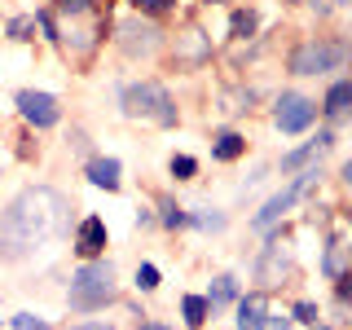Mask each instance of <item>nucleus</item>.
Here are the masks:
<instances>
[{
    "instance_id": "nucleus-14",
    "label": "nucleus",
    "mask_w": 352,
    "mask_h": 330,
    "mask_svg": "<svg viewBox=\"0 0 352 330\" xmlns=\"http://www.w3.org/2000/svg\"><path fill=\"white\" fill-rule=\"evenodd\" d=\"M181 313H185V322H190V326H203L207 313H212V304H207V295H185Z\"/></svg>"
},
{
    "instance_id": "nucleus-19",
    "label": "nucleus",
    "mask_w": 352,
    "mask_h": 330,
    "mask_svg": "<svg viewBox=\"0 0 352 330\" xmlns=\"http://www.w3.org/2000/svg\"><path fill=\"white\" fill-rule=\"evenodd\" d=\"M163 225L168 229H181V225H190V216L181 212V207H172V203H163Z\"/></svg>"
},
{
    "instance_id": "nucleus-15",
    "label": "nucleus",
    "mask_w": 352,
    "mask_h": 330,
    "mask_svg": "<svg viewBox=\"0 0 352 330\" xmlns=\"http://www.w3.org/2000/svg\"><path fill=\"white\" fill-rule=\"evenodd\" d=\"M234 295H238V282L234 278H229V273H220V278L212 282V295H207V304H229V300H234Z\"/></svg>"
},
{
    "instance_id": "nucleus-3",
    "label": "nucleus",
    "mask_w": 352,
    "mask_h": 330,
    "mask_svg": "<svg viewBox=\"0 0 352 330\" xmlns=\"http://www.w3.org/2000/svg\"><path fill=\"white\" fill-rule=\"evenodd\" d=\"M124 110L132 119H154V124H163V128L176 124V106H172V97H168L163 84H128L124 88Z\"/></svg>"
},
{
    "instance_id": "nucleus-26",
    "label": "nucleus",
    "mask_w": 352,
    "mask_h": 330,
    "mask_svg": "<svg viewBox=\"0 0 352 330\" xmlns=\"http://www.w3.org/2000/svg\"><path fill=\"white\" fill-rule=\"evenodd\" d=\"M295 322H317V308L313 304H295Z\"/></svg>"
},
{
    "instance_id": "nucleus-13",
    "label": "nucleus",
    "mask_w": 352,
    "mask_h": 330,
    "mask_svg": "<svg viewBox=\"0 0 352 330\" xmlns=\"http://www.w3.org/2000/svg\"><path fill=\"white\" fill-rule=\"evenodd\" d=\"M348 106H352V84L344 80V84H335V88H330V93H326V115L330 119H339V115H348Z\"/></svg>"
},
{
    "instance_id": "nucleus-8",
    "label": "nucleus",
    "mask_w": 352,
    "mask_h": 330,
    "mask_svg": "<svg viewBox=\"0 0 352 330\" xmlns=\"http://www.w3.org/2000/svg\"><path fill=\"white\" fill-rule=\"evenodd\" d=\"M75 251H80L84 260L102 256V251H106V220L84 216V220H80V229H75Z\"/></svg>"
},
{
    "instance_id": "nucleus-23",
    "label": "nucleus",
    "mask_w": 352,
    "mask_h": 330,
    "mask_svg": "<svg viewBox=\"0 0 352 330\" xmlns=\"http://www.w3.org/2000/svg\"><path fill=\"white\" fill-rule=\"evenodd\" d=\"M14 330H49V326H44L40 317H31V313H18L14 317Z\"/></svg>"
},
{
    "instance_id": "nucleus-10",
    "label": "nucleus",
    "mask_w": 352,
    "mask_h": 330,
    "mask_svg": "<svg viewBox=\"0 0 352 330\" xmlns=\"http://www.w3.org/2000/svg\"><path fill=\"white\" fill-rule=\"evenodd\" d=\"M88 181L97 190H119V159H93L88 163Z\"/></svg>"
},
{
    "instance_id": "nucleus-6",
    "label": "nucleus",
    "mask_w": 352,
    "mask_h": 330,
    "mask_svg": "<svg viewBox=\"0 0 352 330\" xmlns=\"http://www.w3.org/2000/svg\"><path fill=\"white\" fill-rule=\"evenodd\" d=\"M18 110H22V119H27L31 128H53L58 124V97L53 93H36V88H22L18 93Z\"/></svg>"
},
{
    "instance_id": "nucleus-18",
    "label": "nucleus",
    "mask_w": 352,
    "mask_h": 330,
    "mask_svg": "<svg viewBox=\"0 0 352 330\" xmlns=\"http://www.w3.org/2000/svg\"><path fill=\"white\" fill-rule=\"evenodd\" d=\"M31 31H36V18H14L9 22V36L14 40H31Z\"/></svg>"
},
{
    "instance_id": "nucleus-28",
    "label": "nucleus",
    "mask_w": 352,
    "mask_h": 330,
    "mask_svg": "<svg viewBox=\"0 0 352 330\" xmlns=\"http://www.w3.org/2000/svg\"><path fill=\"white\" fill-rule=\"evenodd\" d=\"M75 330H106V326H75Z\"/></svg>"
},
{
    "instance_id": "nucleus-24",
    "label": "nucleus",
    "mask_w": 352,
    "mask_h": 330,
    "mask_svg": "<svg viewBox=\"0 0 352 330\" xmlns=\"http://www.w3.org/2000/svg\"><path fill=\"white\" fill-rule=\"evenodd\" d=\"M256 330H291V317H273V313H264V322Z\"/></svg>"
},
{
    "instance_id": "nucleus-22",
    "label": "nucleus",
    "mask_w": 352,
    "mask_h": 330,
    "mask_svg": "<svg viewBox=\"0 0 352 330\" xmlns=\"http://www.w3.org/2000/svg\"><path fill=\"white\" fill-rule=\"evenodd\" d=\"M132 5H137L141 14H168V9H172V0H132Z\"/></svg>"
},
{
    "instance_id": "nucleus-25",
    "label": "nucleus",
    "mask_w": 352,
    "mask_h": 330,
    "mask_svg": "<svg viewBox=\"0 0 352 330\" xmlns=\"http://www.w3.org/2000/svg\"><path fill=\"white\" fill-rule=\"evenodd\" d=\"M194 225H203V229H225V216H207V212H198V216H190Z\"/></svg>"
},
{
    "instance_id": "nucleus-2",
    "label": "nucleus",
    "mask_w": 352,
    "mask_h": 330,
    "mask_svg": "<svg viewBox=\"0 0 352 330\" xmlns=\"http://www.w3.org/2000/svg\"><path fill=\"white\" fill-rule=\"evenodd\" d=\"M110 300H115V269L106 260H88L71 273V308L88 313V308H102Z\"/></svg>"
},
{
    "instance_id": "nucleus-11",
    "label": "nucleus",
    "mask_w": 352,
    "mask_h": 330,
    "mask_svg": "<svg viewBox=\"0 0 352 330\" xmlns=\"http://www.w3.org/2000/svg\"><path fill=\"white\" fill-rule=\"evenodd\" d=\"M264 313H269L264 295H247V300L238 304V330H256V326L264 322Z\"/></svg>"
},
{
    "instance_id": "nucleus-9",
    "label": "nucleus",
    "mask_w": 352,
    "mask_h": 330,
    "mask_svg": "<svg viewBox=\"0 0 352 330\" xmlns=\"http://www.w3.org/2000/svg\"><path fill=\"white\" fill-rule=\"evenodd\" d=\"M326 150H330V132H317L308 146H300V150L286 154V159H282V172H300V168H308V163H317Z\"/></svg>"
},
{
    "instance_id": "nucleus-17",
    "label": "nucleus",
    "mask_w": 352,
    "mask_h": 330,
    "mask_svg": "<svg viewBox=\"0 0 352 330\" xmlns=\"http://www.w3.org/2000/svg\"><path fill=\"white\" fill-rule=\"evenodd\" d=\"M229 27H234V36H251V31H256V14H251V9H238Z\"/></svg>"
},
{
    "instance_id": "nucleus-5",
    "label": "nucleus",
    "mask_w": 352,
    "mask_h": 330,
    "mask_svg": "<svg viewBox=\"0 0 352 330\" xmlns=\"http://www.w3.org/2000/svg\"><path fill=\"white\" fill-rule=\"evenodd\" d=\"M313 185H317V172H304L300 181H291V185H286L282 194H273L269 203H264L260 212H256V220H251V225H256V229H273V225L282 220V212H291V207L300 203V198H304L308 190H313Z\"/></svg>"
},
{
    "instance_id": "nucleus-16",
    "label": "nucleus",
    "mask_w": 352,
    "mask_h": 330,
    "mask_svg": "<svg viewBox=\"0 0 352 330\" xmlns=\"http://www.w3.org/2000/svg\"><path fill=\"white\" fill-rule=\"evenodd\" d=\"M194 172H198V163L190 159V154H176V159H172V176H176V181H190Z\"/></svg>"
},
{
    "instance_id": "nucleus-7",
    "label": "nucleus",
    "mask_w": 352,
    "mask_h": 330,
    "mask_svg": "<svg viewBox=\"0 0 352 330\" xmlns=\"http://www.w3.org/2000/svg\"><path fill=\"white\" fill-rule=\"evenodd\" d=\"M313 115H317V106L308 102V97L286 93L282 102H278V110H273V124H278L282 132H304L308 124H313Z\"/></svg>"
},
{
    "instance_id": "nucleus-20",
    "label": "nucleus",
    "mask_w": 352,
    "mask_h": 330,
    "mask_svg": "<svg viewBox=\"0 0 352 330\" xmlns=\"http://www.w3.org/2000/svg\"><path fill=\"white\" fill-rule=\"evenodd\" d=\"M137 286H141V291H154V286H159V269H154V264H141V269H137Z\"/></svg>"
},
{
    "instance_id": "nucleus-1",
    "label": "nucleus",
    "mask_w": 352,
    "mask_h": 330,
    "mask_svg": "<svg viewBox=\"0 0 352 330\" xmlns=\"http://www.w3.org/2000/svg\"><path fill=\"white\" fill-rule=\"evenodd\" d=\"M66 220V198L49 185H31L22 190L0 216V260H22L31 251H40L44 242L58 238Z\"/></svg>"
},
{
    "instance_id": "nucleus-21",
    "label": "nucleus",
    "mask_w": 352,
    "mask_h": 330,
    "mask_svg": "<svg viewBox=\"0 0 352 330\" xmlns=\"http://www.w3.org/2000/svg\"><path fill=\"white\" fill-rule=\"evenodd\" d=\"M185 53H190V58H198V53H207V40H203V31H185Z\"/></svg>"
},
{
    "instance_id": "nucleus-4",
    "label": "nucleus",
    "mask_w": 352,
    "mask_h": 330,
    "mask_svg": "<svg viewBox=\"0 0 352 330\" xmlns=\"http://www.w3.org/2000/svg\"><path fill=\"white\" fill-rule=\"evenodd\" d=\"M339 62H344V44H330V40H308L291 53L295 75H322V71H335Z\"/></svg>"
},
{
    "instance_id": "nucleus-12",
    "label": "nucleus",
    "mask_w": 352,
    "mask_h": 330,
    "mask_svg": "<svg viewBox=\"0 0 352 330\" xmlns=\"http://www.w3.org/2000/svg\"><path fill=\"white\" fill-rule=\"evenodd\" d=\"M242 150H247V137H238V132H220L216 146H212V154H216L220 163H234Z\"/></svg>"
},
{
    "instance_id": "nucleus-27",
    "label": "nucleus",
    "mask_w": 352,
    "mask_h": 330,
    "mask_svg": "<svg viewBox=\"0 0 352 330\" xmlns=\"http://www.w3.org/2000/svg\"><path fill=\"white\" fill-rule=\"evenodd\" d=\"M344 181H348V190H352V163H348V168H344Z\"/></svg>"
}]
</instances>
